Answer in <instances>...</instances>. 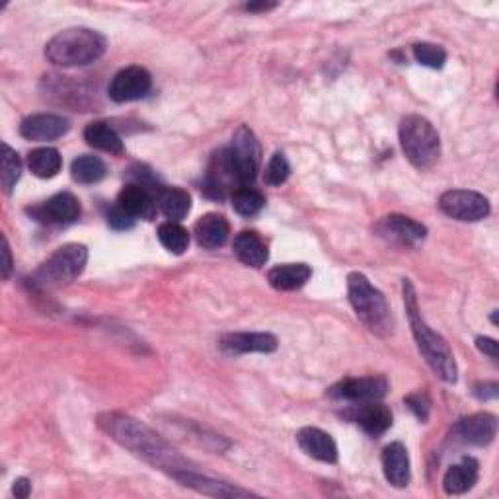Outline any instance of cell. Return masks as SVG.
I'll use <instances>...</instances> for the list:
<instances>
[{
    "instance_id": "1",
    "label": "cell",
    "mask_w": 499,
    "mask_h": 499,
    "mask_svg": "<svg viewBox=\"0 0 499 499\" xmlns=\"http://www.w3.org/2000/svg\"><path fill=\"white\" fill-rule=\"evenodd\" d=\"M98 425L104 434L110 435L121 447L139 456L141 461L151 466L168 472L170 476L182 470H190L187 458L174 449L166 439H162L156 431L131 415L117 412L102 414L98 417Z\"/></svg>"
},
{
    "instance_id": "2",
    "label": "cell",
    "mask_w": 499,
    "mask_h": 499,
    "mask_svg": "<svg viewBox=\"0 0 499 499\" xmlns=\"http://www.w3.org/2000/svg\"><path fill=\"white\" fill-rule=\"evenodd\" d=\"M404 304H406V313L410 318V326H412L415 344L420 347L422 355L425 357L427 365L434 369V373L441 381L449 384L456 383L458 371H456V363H454L451 347L437 332H434L427 326V322L420 313V304H417L415 289L408 279H404Z\"/></svg>"
},
{
    "instance_id": "3",
    "label": "cell",
    "mask_w": 499,
    "mask_h": 499,
    "mask_svg": "<svg viewBox=\"0 0 499 499\" xmlns=\"http://www.w3.org/2000/svg\"><path fill=\"white\" fill-rule=\"evenodd\" d=\"M107 49L105 37L88 28H69L51 39L45 57L57 66H86L98 61Z\"/></svg>"
},
{
    "instance_id": "4",
    "label": "cell",
    "mask_w": 499,
    "mask_h": 499,
    "mask_svg": "<svg viewBox=\"0 0 499 499\" xmlns=\"http://www.w3.org/2000/svg\"><path fill=\"white\" fill-rule=\"evenodd\" d=\"M347 294L357 318L365 324L373 334L386 338V335L393 332L394 322H393V314H390V306L384 299V294L376 287H373L371 281L365 275L359 272L349 274Z\"/></svg>"
},
{
    "instance_id": "5",
    "label": "cell",
    "mask_w": 499,
    "mask_h": 499,
    "mask_svg": "<svg viewBox=\"0 0 499 499\" xmlns=\"http://www.w3.org/2000/svg\"><path fill=\"white\" fill-rule=\"evenodd\" d=\"M402 151L417 170H429L441 156V139L431 121L422 115H406L400 124Z\"/></svg>"
},
{
    "instance_id": "6",
    "label": "cell",
    "mask_w": 499,
    "mask_h": 499,
    "mask_svg": "<svg viewBox=\"0 0 499 499\" xmlns=\"http://www.w3.org/2000/svg\"><path fill=\"white\" fill-rule=\"evenodd\" d=\"M88 250L83 245H65L53 252L49 258L35 269L34 285L44 289H57L73 283L85 272Z\"/></svg>"
},
{
    "instance_id": "7",
    "label": "cell",
    "mask_w": 499,
    "mask_h": 499,
    "mask_svg": "<svg viewBox=\"0 0 499 499\" xmlns=\"http://www.w3.org/2000/svg\"><path fill=\"white\" fill-rule=\"evenodd\" d=\"M240 187H245L236 166V160L231 148L225 146L215 153L209 160V166L204 178V192L211 199L231 197Z\"/></svg>"
},
{
    "instance_id": "8",
    "label": "cell",
    "mask_w": 499,
    "mask_h": 499,
    "mask_svg": "<svg viewBox=\"0 0 499 499\" xmlns=\"http://www.w3.org/2000/svg\"><path fill=\"white\" fill-rule=\"evenodd\" d=\"M439 209L451 219L463 223H478L490 215V201L478 192L451 190L439 197Z\"/></svg>"
},
{
    "instance_id": "9",
    "label": "cell",
    "mask_w": 499,
    "mask_h": 499,
    "mask_svg": "<svg viewBox=\"0 0 499 499\" xmlns=\"http://www.w3.org/2000/svg\"><path fill=\"white\" fill-rule=\"evenodd\" d=\"M228 148H231V153L236 160L242 184H245V187H252V184L255 182V176H258L260 172V162H262L260 143L255 139V135L246 125H240L233 135V141Z\"/></svg>"
},
{
    "instance_id": "10",
    "label": "cell",
    "mask_w": 499,
    "mask_h": 499,
    "mask_svg": "<svg viewBox=\"0 0 499 499\" xmlns=\"http://www.w3.org/2000/svg\"><path fill=\"white\" fill-rule=\"evenodd\" d=\"M388 393V381L384 376H361V379H345L330 388V396L340 402L352 404H365V402H379Z\"/></svg>"
},
{
    "instance_id": "11",
    "label": "cell",
    "mask_w": 499,
    "mask_h": 499,
    "mask_svg": "<svg viewBox=\"0 0 499 499\" xmlns=\"http://www.w3.org/2000/svg\"><path fill=\"white\" fill-rule=\"evenodd\" d=\"M497 435V417L494 414L482 412L463 417L453 425L451 439L463 444H472V447H485Z\"/></svg>"
},
{
    "instance_id": "12",
    "label": "cell",
    "mask_w": 499,
    "mask_h": 499,
    "mask_svg": "<svg viewBox=\"0 0 499 499\" xmlns=\"http://www.w3.org/2000/svg\"><path fill=\"white\" fill-rule=\"evenodd\" d=\"M153 88V78L143 66H127L121 69L110 83L107 94L117 104L135 102L145 98Z\"/></svg>"
},
{
    "instance_id": "13",
    "label": "cell",
    "mask_w": 499,
    "mask_h": 499,
    "mask_svg": "<svg viewBox=\"0 0 499 499\" xmlns=\"http://www.w3.org/2000/svg\"><path fill=\"white\" fill-rule=\"evenodd\" d=\"M219 345L228 355L274 354L277 349V338L265 332H233L225 334Z\"/></svg>"
},
{
    "instance_id": "14",
    "label": "cell",
    "mask_w": 499,
    "mask_h": 499,
    "mask_svg": "<svg viewBox=\"0 0 499 499\" xmlns=\"http://www.w3.org/2000/svg\"><path fill=\"white\" fill-rule=\"evenodd\" d=\"M30 213L37 221L65 226V225L76 223L80 219L83 209H80V201L73 194L63 192V194L53 195L49 201H45L44 205L30 209Z\"/></svg>"
},
{
    "instance_id": "15",
    "label": "cell",
    "mask_w": 499,
    "mask_h": 499,
    "mask_svg": "<svg viewBox=\"0 0 499 499\" xmlns=\"http://www.w3.org/2000/svg\"><path fill=\"white\" fill-rule=\"evenodd\" d=\"M71 129L69 119L57 114H35L25 117L20 125V135L28 141H55Z\"/></svg>"
},
{
    "instance_id": "16",
    "label": "cell",
    "mask_w": 499,
    "mask_h": 499,
    "mask_svg": "<svg viewBox=\"0 0 499 499\" xmlns=\"http://www.w3.org/2000/svg\"><path fill=\"white\" fill-rule=\"evenodd\" d=\"M347 417L371 437L384 435L390 425H393V412H390L384 404H381V400L355 404V406L347 412Z\"/></svg>"
},
{
    "instance_id": "17",
    "label": "cell",
    "mask_w": 499,
    "mask_h": 499,
    "mask_svg": "<svg viewBox=\"0 0 499 499\" xmlns=\"http://www.w3.org/2000/svg\"><path fill=\"white\" fill-rule=\"evenodd\" d=\"M172 478L176 482H180L182 485H185V488H192L199 494L213 495V497H248V495H254L248 490L238 488V485L219 482V480H213L209 476L199 474V472H195L194 468L176 472V474H172Z\"/></svg>"
},
{
    "instance_id": "18",
    "label": "cell",
    "mask_w": 499,
    "mask_h": 499,
    "mask_svg": "<svg viewBox=\"0 0 499 499\" xmlns=\"http://www.w3.org/2000/svg\"><path fill=\"white\" fill-rule=\"evenodd\" d=\"M296 443L306 453L308 456H313L314 461L320 463H328L334 464L338 463V444L328 435L326 431H322L318 427H303L299 434H296Z\"/></svg>"
},
{
    "instance_id": "19",
    "label": "cell",
    "mask_w": 499,
    "mask_h": 499,
    "mask_svg": "<svg viewBox=\"0 0 499 499\" xmlns=\"http://www.w3.org/2000/svg\"><path fill=\"white\" fill-rule=\"evenodd\" d=\"M117 205L125 209L133 219L153 221L156 215V199L155 194L148 192L146 187L139 184H127L124 190L119 192Z\"/></svg>"
},
{
    "instance_id": "20",
    "label": "cell",
    "mask_w": 499,
    "mask_h": 499,
    "mask_svg": "<svg viewBox=\"0 0 499 499\" xmlns=\"http://www.w3.org/2000/svg\"><path fill=\"white\" fill-rule=\"evenodd\" d=\"M383 470L388 484L394 488H406L412 478L410 456L402 443H390L383 451Z\"/></svg>"
},
{
    "instance_id": "21",
    "label": "cell",
    "mask_w": 499,
    "mask_h": 499,
    "mask_svg": "<svg viewBox=\"0 0 499 499\" xmlns=\"http://www.w3.org/2000/svg\"><path fill=\"white\" fill-rule=\"evenodd\" d=\"M194 235L201 248L217 250L225 246V242L228 240V235H231V225H228V221L223 217V215L209 213L195 223Z\"/></svg>"
},
{
    "instance_id": "22",
    "label": "cell",
    "mask_w": 499,
    "mask_h": 499,
    "mask_svg": "<svg viewBox=\"0 0 499 499\" xmlns=\"http://www.w3.org/2000/svg\"><path fill=\"white\" fill-rule=\"evenodd\" d=\"M478 468L480 466L476 458L464 456L461 463L444 472V478H443L444 492L449 495H458L474 488V484L478 482Z\"/></svg>"
},
{
    "instance_id": "23",
    "label": "cell",
    "mask_w": 499,
    "mask_h": 499,
    "mask_svg": "<svg viewBox=\"0 0 499 499\" xmlns=\"http://www.w3.org/2000/svg\"><path fill=\"white\" fill-rule=\"evenodd\" d=\"M156 207L162 211V215L172 223H180L187 217V213L192 209V197L182 187H166L162 185L155 195Z\"/></svg>"
},
{
    "instance_id": "24",
    "label": "cell",
    "mask_w": 499,
    "mask_h": 499,
    "mask_svg": "<svg viewBox=\"0 0 499 499\" xmlns=\"http://www.w3.org/2000/svg\"><path fill=\"white\" fill-rule=\"evenodd\" d=\"M310 275H313V269L306 264H285L269 269L267 281L277 291H294L301 289Z\"/></svg>"
},
{
    "instance_id": "25",
    "label": "cell",
    "mask_w": 499,
    "mask_h": 499,
    "mask_svg": "<svg viewBox=\"0 0 499 499\" xmlns=\"http://www.w3.org/2000/svg\"><path fill=\"white\" fill-rule=\"evenodd\" d=\"M235 254L236 258L245 264V265H250V267H262L269 254H267V246L264 245V240L252 233V231H245L240 233L236 238H235Z\"/></svg>"
},
{
    "instance_id": "26",
    "label": "cell",
    "mask_w": 499,
    "mask_h": 499,
    "mask_svg": "<svg viewBox=\"0 0 499 499\" xmlns=\"http://www.w3.org/2000/svg\"><path fill=\"white\" fill-rule=\"evenodd\" d=\"M85 141L90 146L98 148V151H104V153H110V155H124L125 153L124 141H121L115 129L104 124V121H94V124H90L85 129Z\"/></svg>"
},
{
    "instance_id": "27",
    "label": "cell",
    "mask_w": 499,
    "mask_h": 499,
    "mask_svg": "<svg viewBox=\"0 0 499 499\" xmlns=\"http://www.w3.org/2000/svg\"><path fill=\"white\" fill-rule=\"evenodd\" d=\"M384 225L388 233H393V236L404 242V245H420L427 236V228L422 223L404 217V215H390Z\"/></svg>"
},
{
    "instance_id": "28",
    "label": "cell",
    "mask_w": 499,
    "mask_h": 499,
    "mask_svg": "<svg viewBox=\"0 0 499 499\" xmlns=\"http://www.w3.org/2000/svg\"><path fill=\"white\" fill-rule=\"evenodd\" d=\"M28 166H30L34 176L47 180V178L57 176V174L61 172L63 158H61L57 148L42 146V148H35V151L30 153Z\"/></svg>"
},
{
    "instance_id": "29",
    "label": "cell",
    "mask_w": 499,
    "mask_h": 499,
    "mask_svg": "<svg viewBox=\"0 0 499 499\" xmlns=\"http://www.w3.org/2000/svg\"><path fill=\"white\" fill-rule=\"evenodd\" d=\"M71 174H73L75 182L90 185V184L102 182L105 178L107 168H105L102 158L92 156V155H83V156H78V158L73 160Z\"/></svg>"
},
{
    "instance_id": "30",
    "label": "cell",
    "mask_w": 499,
    "mask_h": 499,
    "mask_svg": "<svg viewBox=\"0 0 499 499\" xmlns=\"http://www.w3.org/2000/svg\"><path fill=\"white\" fill-rule=\"evenodd\" d=\"M158 240L168 252L180 255L187 250V246H190V233H187L180 223L168 221L158 226Z\"/></svg>"
},
{
    "instance_id": "31",
    "label": "cell",
    "mask_w": 499,
    "mask_h": 499,
    "mask_svg": "<svg viewBox=\"0 0 499 499\" xmlns=\"http://www.w3.org/2000/svg\"><path fill=\"white\" fill-rule=\"evenodd\" d=\"M233 209L242 215V217H254L265 207V197L262 192L254 187H240L231 195Z\"/></svg>"
},
{
    "instance_id": "32",
    "label": "cell",
    "mask_w": 499,
    "mask_h": 499,
    "mask_svg": "<svg viewBox=\"0 0 499 499\" xmlns=\"http://www.w3.org/2000/svg\"><path fill=\"white\" fill-rule=\"evenodd\" d=\"M22 176V160L15 148L6 143L3 145V190L6 195L12 194Z\"/></svg>"
},
{
    "instance_id": "33",
    "label": "cell",
    "mask_w": 499,
    "mask_h": 499,
    "mask_svg": "<svg viewBox=\"0 0 499 499\" xmlns=\"http://www.w3.org/2000/svg\"><path fill=\"white\" fill-rule=\"evenodd\" d=\"M414 57L420 65L429 66V69H443L444 63H447V51L435 44H415Z\"/></svg>"
},
{
    "instance_id": "34",
    "label": "cell",
    "mask_w": 499,
    "mask_h": 499,
    "mask_svg": "<svg viewBox=\"0 0 499 499\" xmlns=\"http://www.w3.org/2000/svg\"><path fill=\"white\" fill-rule=\"evenodd\" d=\"M289 174H291V166H289L285 155L275 153L272 156V160L267 162L264 180H265L267 185H274L275 187V185L285 184L289 180Z\"/></svg>"
},
{
    "instance_id": "35",
    "label": "cell",
    "mask_w": 499,
    "mask_h": 499,
    "mask_svg": "<svg viewBox=\"0 0 499 499\" xmlns=\"http://www.w3.org/2000/svg\"><path fill=\"white\" fill-rule=\"evenodd\" d=\"M105 219H107V225H110L114 231H131V228L135 226V221H137V219H133L125 209H121L119 205L107 211Z\"/></svg>"
},
{
    "instance_id": "36",
    "label": "cell",
    "mask_w": 499,
    "mask_h": 499,
    "mask_svg": "<svg viewBox=\"0 0 499 499\" xmlns=\"http://www.w3.org/2000/svg\"><path fill=\"white\" fill-rule=\"evenodd\" d=\"M406 404H408V408L415 414L417 420H420L422 424H425V420L429 417V400L425 394H412L406 398Z\"/></svg>"
},
{
    "instance_id": "37",
    "label": "cell",
    "mask_w": 499,
    "mask_h": 499,
    "mask_svg": "<svg viewBox=\"0 0 499 499\" xmlns=\"http://www.w3.org/2000/svg\"><path fill=\"white\" fill-rule=\"evenodd\" d=\"M497 383H485V384H480L476 386L474 394L480 398V400H492V398H497Z\"/></svg>"
},
{
    "instance_id": "38",
    "label": "cell",
    "mask_w": 499,
    "mask_h": 499,
    "mask_svg": "<svg viewBox=\"0 0 499 499\" xmlns=\"http://www.w3.org/2000/svg\"><path fill=\"white\" fill-rule=\"evenodd\" d=\"M476 345L482 354L490 355L492 359H497V342L492 338H478Z\"/></svg>"
},
{
    "instance_id": "39",
    "label": "cell",
    "mask_w": 499,
    "mask_h": 499,
    "mask_svg": "<svg viewBox=\"0 0 499 499\" xmlns=\"http://www.w3.org/2000/svg\"><path fill=\"white\" fill-rule=\"evenodd\" d=\"M10 272H12V254H10L6 236H3V277L8 279Z\"/></svg>"
},
{
    "instance_id": "40",
    "label": "cell",
    "mask_w": 499,
    "mask_h": 499,
    "mask_svg": "<svg viewBox=\"0 0 499 499\" xmlns=\"http://www.w3.org/2000/svg\"><path fill=\"white\" fill-rule=\"evenodd\" d=\"M12 492H15V495H16L18 499H25V497H28V495L32 494V484H30V480H25V478L16 480V482H15V490H12Z\"/></svg>"
},
{
    "instance_id": "41",
    "label": "cell",
    "mask_w": 499,
    "mask_h": 499,
    "mask_svg": "<svg viewBox=\"0 0 499 499\" xmlns=\"http://www.w3.org/2000/svg\"><path fill=\"white\" fill-rule=\"evenodd\" d=\"M277 5H272V3H258V5H255V3H250V5H246L245 8L248 10V12H267V10H274Z\"/></svg>"
}]
</instances>
